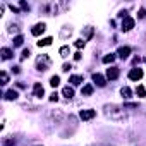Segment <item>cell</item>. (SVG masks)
<instances>
[{"mask_svg": "<svg viewBox=\"0 0 146 146\" xmlns=\"http://www.w3.org/2000/svg\"><path fill=\"white\" fill-rule=\"evenodd\" d=\"M70 69V64H64V67H62V70H69Z\"/></svg>", "mask_w": 146, "mask_h": 146, "instance_id": "29", "label": "cell"}, {"mask_svg": "<svg viewBox=\"0 0 146 146\" xmlns=\"http://www.w3.org/2000/svg\"><path fill=\"white\" fill-rule=\"evenodd\" d=\"M107 78H108L110 81L117 79V78H119V69H117V67H110V69L107 70Z\"/></svg>", "mask_w": 146, "mask_h": 146, "instance_id": "7", "label": "cell"}, {"mask_svg": "<svg viewBox=\"0 0 146 146\" xmlns=\"http://www.w3.org/2000/svg\"><path fill=\"white\" fill-rule=\"evenodd\" d=\"M23 41H24V38H23L21 35H19V36H16V38H14V46H21V45H23Z\"/></svg>", "mask_w": 146, "mask_h": 146, "instance_id": "20", "label": "cell"}, {"mask_svg": "<svg viewBox=\"0 0 146 146\" xmlns=\"http://www.w3.org/2000/svg\"><path fill=\"white\" fill-rule=\"evenodd\" d=\"M0 78H2V84H7V83H9V76L5 74V72H2V74H0Z\"/></svg>", "mask_w": 146, "mask_h": 146, "instance_id": "24", "label": "cell"}, {"mask_svg": "<svg viewBox=\"0 0 146 146\" xmlns=\"http://www.w3.org/2000/svg\"><path fill=\"white\" fill-rule=\"evenodd\" d=\"M50 84H52L53 88H57V86L60 84V78H58V76H53V78H50Z\"/></svg>", "mask_w": 146, "mask_h": 146, "instance_id": "19", "label": "cell"}, {"mask_svg": "<svg viewBox=\"0 0 146 146\" xmlns=\"http://www.w3.org/2000/svg\"><path fill=\"white\" fill-rule=\"evenodd\" d=\"M19 95H17V91L16 90H9L7 93H5V100H16Z\"/></svg>", "mask_w": 146, "mask_h": 146, "instance_id": "12", "label": "cell"}, {"mask_svg": "<svg viewBox=\"0 0 146 146\" xmlns=\"http://www.w3.org/2000/svg\"><path fill=\"white\" fill-rule=\"evenodd\" d=\"M57 100H58V95L57 93H52L50 95V102H57Z\"/></svg>", "mask_w": 146, "mask_h": 146, "instance_id": "26", "label": "cell"}, {"mask_svg": "<svg viewBox=\"0 0 146 146\" xmlns=\"http://www.w3.org/2000/svg\"><path fill=\"white\" fill-rule=\"evenodd\" d=\"M132 28H134V19L129 17V16H125L124 21H122V29H124V31H129V29H132Z\"/></svg>", "mask_w": 146, "mask_h": 146, "instance_id": "2", "label": "cell"}, {"mask_svg": "<svg viewBox=\"0 0 146 146\" xmlns=\"http://www.w3.org/2000/svg\"><path fill=\"white\" fill-rule=\"evenodd\" d=\"M95 115H96L95 110H81V112H79V117H81L83 120H90V119H93Z\"/></svg>", "mask_w": 146, "mask_h": 146, "instance_id": "5", "label": "cell"}, {"mask_svg": "<svg viewBox=\"0 0 146 146\" xmlns=\"http://www.w3.org/2000/svg\"><path fill=\"white\" fill-rule=\"evenodd\" d=\"M117 55H119L120 58H127V57L131 55V48H129V46H120L119 52H117Z\"/></svg>", "mask_w": 146, "mask_h": 146, "instance_id": "8", "label": "cell"}, {"mask_svg": "<svg viewBox=\"0 0 146 146\" xmlns=\"http://www.w3.org/2000/svg\"><path fill=\"white\" fill-rule=\"evenodd\" d=\"M72 84H81L83 83V76H70V79H69Z\"/></svg>", "mask_w": 146, "mask_h": 146, "instance_id": "15", "label": "cell"}, {"mask_svg": "<svg viewBox=\"0 0 146 146\" xmlns=\"http://www.w3.org/2000/svg\"><path fill=\"white\" fill-rule=\"evenodd\" d=\"M141 78H143V70H141V69H131V72H129V79L137 81V79H141Z\"/></svg>", "mask_w": 146, "mask_h": 146, "instance_id": "4", "label": "cell"}, {"mask_svg": "<svg viewBox=\"0 0 146 146\" xmlns=\"http://www.w3.org/2000/svg\"><path fill=\"white\" fill-rule=\"evenodd\" d=\"M81 93H83V96H90V95L93 93V86H91V84H86V86L83 88Z\"/></svg>", "mask_w": 146, "mask_h": 146, "instance_id": "13", "label": "cell"}, {"mask_svg": "<svg viewBox=\"0 0 146 146\" xmlns=\"http://www.w3.org/2000/svg\"><path fill=\"white\" fill-rule=\"evenodd\" d=\"M52 38H43L41 41H38V46H48V45H52Z\"/></svg>", "mask_w": 146, "mask_h": 146, "instance_id": "16", "label": "cell"}, {"mask_svg": "<svg viewBox=\"0 0 146 146\" xmlns=\"http://www.w3.org/2000/svg\"><path fill=\"white\" fill-rule=\"evenodd\" d=\"M74 45H76V48H83V46H84V41H83V40H78Z\"/></svg>", "mask_w": 146, "mask_h": 146, "instance_id": "25", "label": "cell"}, {"mask_svg": "<svg viewBox=\"0 0 146 146\" xmlns=\"http://www.w3.org/2000/svg\"><path fill=\"white\" fill-rule=\"evenodd\" d=\"M26 57H29V50H23V55H21V58H26Z\"/></svg>", "mask_w": 146, "mask_h": 146, "instance_id": "27", "label": "cell"}, {"mask_svg": "<svg viewBox=\"0 0 146 146\" xmlns=\"http://www.w3.org/2000/svg\"><path fill=\"white\" fill-rule=\"evenodd\" d=\"M33 91H35V96H40V98H41V96L45 95V90H43V86H41L40 83H36V84H35Z\"/></svg>", "mask_w": 146, "mask_h": 146, "instance_id": "10", "label": "cell"}, {"mask_svg": "<svg viewBox=\"0 0 146 146\" xmlns=\"http://www.w3.org/2000/svg\"><path fill=\"white\" fill-rule=\"evenodd\" d=\"M136 93H137L139 96H146V90H144V86H137V90H136Z\"/></svg>", "mask_w": 146, "mask_h": 146, "instance_id": "22", "label": "cell"}, {"mask_svg": "<svg viewBox=\"0 0 146 146\" xmlns=\"http://www.w3.org/2000/svg\"><path fill=\"white\" fill-rule=\"evenodd\" d=\"M11 57H12V52H11L9 48H2V58H4V60H9Z\"/></svg>", "mask_w": 146, "mask_h": 146, "instance_id": "14", "label": "cell"}, {"mask_svg": "<svg viewBox=\"0 0 146 146\" xmlns=\"http://www.w3.org/2000/svg\"><path fill=\"white\" fill-rule=\"evenodd\" d=\"M120 95H122V96H124V98L127 100V98H131V90H129L127 86H124V88L120 90Z\"/></svg>", "mask_w": 146, "mask_h": 146, "instance_id": "18", "label": "cell"}, {"mask_svg": "<svg viewBox=\"0 0 146 146\" xmlns=\"http://www.w3.org/2000/svg\"><path fill=\"white\" fill-rule=\"evenodd\" d=\"M45 29H46V26H45L43 23H40V24H36V26L31 29V35H33V36H40V35H41Z\"/></svg>", "mask_w": 146, "mask_h": 146, "instance_id": "6", "label": "cell"}, {"mask_svg": "<svg viewBox=\"0 0 146 146\" xmlns=\"http://www.w3.org/2000/svg\"><path fill=\"white\" fill-rule=\"evenodd\" d=\"M62 95H64L65 98H72V96H74V90L69 88V86H65V88L62 90Z\"/></svg>", "mask_w": 146, "mask_h": 146, "instance_id": "11", "label": "cell"}, {"mask_svg": "<svg viewBox=\"0 0 146 146\" xmlns=\"http://www.w3.org/2000/svg\"><path fill=\"white\" fill-rule=\"evenodd\" d=\"M93 81H95L98 86H105V84H107V81H105V78H103L102 74H93Z\"/></svg>", "mask_w": 146, "mask_h": 146, "instance_id": "9", "label": "cell"}, {"mask_svg": "<svg viewBox=\"0 0 146 146\" xmlns=\"http://www.w3.org/2000/svg\"><path fill=\"white\" fill-rule=\"evenodd\" d=\"M105 108H107V113H108L112 119H124V117H125L124 110H120L117 105H107Z\"/></svg>", "mask_w": 146, "mask_h": 146, "instance_id": "1", "label": "cell"}, {"mask_svg": "<svg viewBox=\"0 0 146 146\" xmlns=\"http://www.w3.org/2000/svg\"><path fill=\"white\" fill-rule=\"evenodd\" d=\"M60 55H62V57H67V55H69V46H62V48H60Z\"/></svg>", "mask_w": 146, "mask_h": 146, "instance_id": "23", "label": "cell"}, {"mask_svg": "<svg viewBox=\"0 0 146 146\" xmlns=\"http://www.w3.org/2000/svg\"><path fill=\"white\" fill-rule=\"evenodd\" d=\"M91 36H93V28H86V29H84V38L90 40Z\"/></svg>", "mask_w": 146, "mask_h": 146, "instance_id": "21", "label": "cell"}, {"mask_svg": "<svg viewBox=\"0 0 146 146\" xmlns=\"http://www.w3.org/2000/svg\"><path fill=\"white\" fill-rule=\"evenodd\" d=\"M139 17H141V19H143V17H146V11H144V9H141V11H139Z\"/></svg>", "mask_w": 146, "mask_h": 146, "instance_id": "28", "label": "cell"}, {"mask_svg": "<svg viewBox=\"0 0 146 146\" xmlns=\"http://www.w3.org/2000/svg\"><path fill=\"white\" fill-rule=\"evenodd\" d=\"M48 65H50V58H48L46 55H41V57L38 58V67H40V70H46Z\"/></svg>", "mask_w": 146, "mask_h": 146, "instance_id": "3", "label": "cell"}, {"mask_svg": "<svg viewBox=\"0 0 146 146\" xmlns=\"http://www.w3.org/2000/svg\"><path fill=\"white\" fill-rule=\"evenodd\" d=\"M113 60H115V55L113 53H108V55L103 57V64H112Z\"/></svg>", "mask_w": 146, "mask_h": 146, "instance_id": "17", "label": "cell"}]
</instances>
